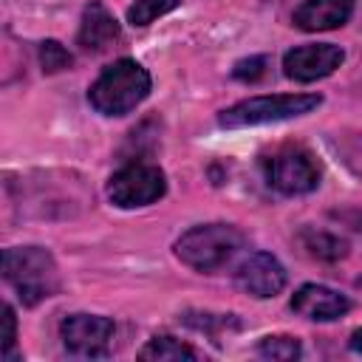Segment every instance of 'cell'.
<instances>
[{
	"label": "cell",
	"instance_id": "cell-9",
	"mask_svg": "<svg viewBox=\"0 0 362 362\" xmlns=\"http://www.w3.org/2000/svg\"><path fill=\"white\" fill-rule=\"evenodd\" d=\"M235 280H238V286L246 294L266 300V297H274V294H280L286 288V269H283V263L274 255H269V252H252L238 266Z\"/></svg>",
	"mask_w": 362,
	"mask_h": 362
},
{
	"label": "cell",
	"instance_id": "cell-10",
	"mask_svg": "<svg viewBox=\"0 0 362 362\" xmlns=\"http://www.w3.org/2000/svg\"><path fill=\"white\" fill-rule=\"evenodd\" d=\"M291 311H297L305 320L331 322V320H339L342 314L351 311V300L337 288H328V286H320V283H305L294 291Z\"/></svg>",
	"mask_w": 362,
	"mask_h": 362
},
{
	"label": "cell",
	"instance_id": "cell-13",
	"mask_svg": "<svg viewBox=\"0 0 362 362\" xmlns=\"http://www.w3.org/2000/svg\"><path fill=\"white\" fill-rule=\"evenodd\" d=\"M139 359H144V362H184L187 359L189 362V359H195V351L181 339L161 334V337H153L139 351Z\"/></svg>",
	"mask_w": 362,
	"mask_h": 362
},
{
	"label": "cell",
	"instance_id": "cell-12",
	"mask_svg": "<svg viewBox=\"0 0 362 362\" xmlns=\"http://www.w3.org/2000/svg\"><path fill=\"white\" fill-rule=\"evenodd\" d=\"M119 37H122V28H119L116 17L99 0H93L90 6H85L79 37H76V42H79L82 51H90V54L107 51Z\"/></svg>",
	"mask_w": 362,
	"mask_h": 362
},
{
	"label": "cell",
	"instance_id": "cell-4",
	"mask_svg": "<svg viewBox=\"0 0 362 362\" xmlns=\"http://www.w3.org/2000/svg\"><path fill=\"white\" fill-rule=\"evenodd\" d=\"M320 93H274V96H252L232 107H226L218 116L221 127H255V124H272L286 122L303 113H311L320 107Z\"/></svg>",
	"mask_w": 362,
	"mask_h": 362
},
{
	"label": "cell",
	"instance_id": "cell-1",
	"mask_svg": "<svg viewBox=\"0 0 362 362\" xmlns=\"http://www.w3.org/2000/svg\"><path fill=\"white\" fill-rule=\"evenodd\" d=\"M150 93V74L136 59H116L88 90V102L102 116H124Z\"/></svg>",
	"mask_w": 362,
	"mask_h": 362
},
{
	"label": "cell",
	"instance_id": "cell-20",
	"mask_svg": "<svg viewBox=\"0 0 362 362\" xmlns=\"http://www.w3.org/2000/svg\"><path fill=\"white\" fill-rule=\"evenodd\" d=\"M348 345H351L356 354H362V328H356V331L351 334V342H348Z\"/></svg>",
	"mask_w": 362,
	"mask_h": 362
},
{
	"label": "cell",
	"instance_id": "cell-3",
	"mask_svg": "<svg viewBox=\"0 0 362 362\" xmlns=\"http://www.w3.org/2000/svg\"><path fill=\"white\" fill-rule=\"evenodd\" d=\"M243 249L240 229L229 223H201L175 240V255L195 272H215Z\"/></svg>",
	"mask_w": 362,
	"mask_h": 362
},
{
	"label": "cell",
	"instance_id": "cell-18",
	"mask_svg": "<svg viewBox=\"0 0 362 362\" xmlns=\"http://www.w3.org/2000/svg\"><path fill=\"white\" fill-rule=\"evenodd\" d=\"M238 79H243V82H255V79H260L263 74H266V59L263 57H249V59H240L238 65H235V71H232Z\"/></svg>",
	"mask_w": 362,
	"mask_h": 362
},
{
	"label": "cell",
	"instance_id": "cell-19",
	"mask_svg": "<svg viewBox=\"0 0 362 362\" xmlns=\"http://www.w3.org/2000/svg\"><path fill=\"white\" fill-rule=\"evenodd\" d=\"M14 342H17V320L11 305H3V356L6 359L14 356Z\"/></svg>",
	"mask_w": 362,
	"mask_h": 362
},
{
	"label": "cell",
	"instance_id": "cell-2",
	"mask_svg": "<svg viewBox=\"0 0 362 362\" xmlns=\"http://www.w3.org/2000/svg\"><path fill=\"white\" fill-rule=\"evenodd\" d=\"M3 277L25 305L48 300L59 288V274L51 252L40 246H14L3 252Z\"/></svg>",
	"mask_w": 362,
	"mask_h": 362
},
{
	"label": "cell",
	"instance_id": "cell-16",
	"mask_svg": "<svg viewBox=\"0 0 362 362\" xmlns=\"http://www.w3.org/2000/svg\"><path fill=\"white\" fill-rule=\"evenodd\" d=\"M257 354L266 356V359L288 362V359L300 356V339H294V337H263L257 342Z\"/></svg>",
	"mask_w": 362,
	"mask_h": 362
},
{
	"label": "cell",
	"instance_id": "cell-6",
	"mask_svg": "<svg viewBox=\"0 0 362 362\" xmlns=\"http://www.w3.org/2000/svg\"><path fill=\"white\" fill-rule=\"evenodd\" d=\"M164 192H167L164 173L156 164H147V161L124 164L107 181V198L122 209L147 206V204L158 201Z\"/></svg>",
	"mask_w": 362,
	"mask_h": 362
},
{
	"label": "cell",
	"instance_id": "cell-5",
	"mask_svg": "<svg viewBox=\"0 0 362 362\" xmlns=\"http://www.w3.org/2000/svg\"><path fill=\"white\" fill-rule=\"evenodd\" d=\"M266 181L283 195H305L320 184L314 156L300 144H286L266 158Z\"/></svg>",
	"mask_w": 362,
	"mask_h": 362
},
{
	"label": "cell",
	"instance_id": "cell-15",
	"mask_svg": "<svg viewBox=\"0 0 362 362\" xmlns=\"http://www.w3.org/2000/svg\"><path fill=\"white\" fill-rule=\"evenodd\" d=\"M181 0H136L130 8H127V20L133 25H150L153 20L164 17L167 11H173Z\"/></svg>",
	"mask_w": 362,
	"mask_h": 362
},
{
	"label": "cell",
	"instance_id": "cell-8",
	"mask_svg": "<svg viewBox=\"0 0 362 362\" xmlns=\"http://www.w3.org/2000/svg\"><path fill=\"white\" fill-rule=\"evenodd\" d=\"M345 54L334 42H317V45H297L286 51L283 57V71L294 82H314L328 74H334L342 65Z\"/></svg>",
	"mask_w": 362,
	"mask_h": 362
},
{
	"label": "cell",
	"instance_id": "cell-11",
	"mask_svg": "<svg viewBox=\"0 0 362 362\" xmlns=\"http://www.w3.org/2000/svg\"><path fill=\"white\" fill-rule=\"evenodd\" d=\"M354 0H303L294 8V25L300 31H331L351 20Z\"/></svg>",
	"mask_w": 362,
	"mask_h": 362
},
{
	"label": "cell",
	"instance_id": "cell-17",
	"mask_svg": "<svg viewBox=\"0 0 362 362\" xmlns=\"http://www.w3.org/2000/svg\"><path fill=\"white\" fill-rule=\"evenodd\" d=\"M40 62H42V71L57 74V71L68 68V65L74 62V57H71L57 40H45V42L40 45Z\"/></svg>",
	"mask_w": 362,
	"mask_h": 362
},
{
	"label": "cell",
	"instance_id": "cell-7",
	"mask_svg": "<svg viewBox=\"0 0 362 362\" xmlns=\"http://www.w3.org/2000/svg\"><path fill=\"white\" fill-rule=\"evenodd\" d=\"M113 320L99 317V314H71L59 322V337L62 345L71 356H85L96 359L110 351L113 339Z\"/></svg>",
	"mask_w": 362,
	"mask_h": 362
},
{
	"label": "cell",
	"instance_id": "cell-14",
	"mask_svg": "<svg viewBox=\"0 0 362 362\" xmlns=\"http://www.w3.org/2000/svg\"><path fill=\"white\" fill-rule=\"evenodd\" d=\"M300 243H303V249L311 257L328 260V263H334V260H339V257L348 255V243L342 238L331 235V232H322V229H305L300 235Z\"/></svg>",
	"mask_w": 362,
	"mask_h": 362
}]
</instances>
